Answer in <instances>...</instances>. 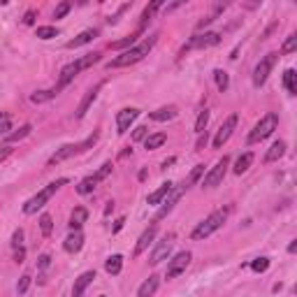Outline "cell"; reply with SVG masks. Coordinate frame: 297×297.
<instances>
[{
    "label": "cell",
    "instance_id": "603a6c76",
    "mask_svg": "<svg viewBox=\"0 0 297 297\" xmlns=\"http://www.w3.org/2000/svg\"><path fill=\"white\" fill-rule=\"evenodd\" d=\"M283 154H286V142H274L272 146H269V151H267V156H265V160L267 163H277L278 158H283Z\"/></svg>",
    "mask_w": 297,
    "mask_h": 297
},
{
    "label": "cell",
    "instance_id": "b9f144b4",
    "mask_svg": "<svg viewBox=\"0 0 297 297\" xmlns=\"http://www.w3.org/2000/svg\"><path fill=\"white\" fill-rule=\"evenodd\" d=\"M297 49V35H290V38L283 42V47H281V54H293Z\"/></svg>",
    "mask_w": 297,
    "mask_h": 297
},
{
    "label": "cell",
    "instance_id": "d6986e66",
    "mask_svg": "<svg viewBox=\"0 0 297 297\" xmlns=\"http://www.w3.org/2000/svg\"><path fill=\"white\" fill-rule=\"evenodd\" d=\"M86 218H88L86 207H75L72 214H70V228H72V230H81V225L86 223Z\"/></svg>",
    "mask_w": 297,
    "mask_h": 297
},
{
    "label": "cell",
    "instance_id": "1f68e13d",
    "mask_svg": "<svg viewBox=\"0 0 297 297\" xmlns=\"http://www.w3.org/2000/svg\"><path fill=\"white\" fill-rule=\"evenodd\" d=\"M225 7H228L225 2H218V5L214 7V12H211L209 17H207V19H202L200 23H198V28H204V26H209V23H211V21H214V19H216L218 14H223V12H225Z\"/></svg>",
    "mask_w": 297,
    "mask_h": 297
},
{
    "label": "cell",
    "instance_id": "9c48e42d",
    "mask_svg": "<svg viewBox=\"0 0 297 297\" xmlns=\"http://www.w3.org/2000/svg\"><path fill=\"white\" fill-rule=\"evenodd\" d=\"M191 253L188 251H181V253H177L170 262H167V278H177L181 272H186V267L191 265Z\"/></svg>",
    "mask_w": 297,
    "mask_h": 297
},
{
    "label": "cell",
    "instance_id": "5bb4252c",
    "mask_svg": "<svg viewBox=\"0 0 297 297\" xmlns=\"http://www.w3.org/2000/svg\"><path fill=\"white\" fill-rule=\"evenodd\" d=\"M156 235H158V225H149V228L139 235V239H137V244H135V258L142 256L144 251L149 249V244L156 239Z\"/></svg>",
    "mask_w": 297,
    "mask_h": 297
},
{
    "label": "cell",
    "instance_id": "8992f818",
    "mask_svg": "<svg viewBox=\"0 0 297 297\" xmlns=\"http://www.w3.org/2000/svg\"><path fill=\"white\" fill-rule=\"evenodd\" d=\"M277 58H278V54H267V56L256 65V70H253V86H262V84L267 81L269 72H272V67L277 63Z\"/></svg>",
    "mask_w": 297,
    "mask_h": 297
},
{
    "label": "cell",
    "instance_id": "8d00e7d4",
    "mask_svg": "<svg viewBox=\"0 0 297 297\" xmlns=\"http://www.w3.org/2000/svg\"><path fill=\"white\" fill-rule=\"evenodd\" d=\"M38 38H40V40L58 38V30L54 28V26H40V28H38Z\"/></svg>",
    "mask_w": 297,
    "mask_h": 297
},
{
    "label": "cell",
    "instance_id": "f6af8a7d",
    "mask_svg": "<svg viewBox=\"0 0 297 297\" xmlns=\"http://www.w3.org/2000/svg\"><path fill=\"white\" fill-rule=\"evenodd\" d=\"M146 128L144 125H139V128H135V133H133V142H139V139H146Z\"/></svg>",
    "mask_w": 297,
    "mask_h": 297
},
{
    "label": "cell",
    "instance_id": "7c38bea8",
    "mask_svg": "<svg viewBox=\"0 0 297 297\" xmlns=\"http://www.w3.org/2000/svg\"><path fill=\"white\" fill-rule=\"evenodd\" d=\"M139 116V109H135V107H125V109H121L119 114H116V133L119 135H125L128 130H130V125H133V121Z\"/></svg>",
    "mask_w": 297,
    "mask_h": 297
},
{
    "label": "cell",
    "instance_id": "9a60e30c",
    "mask_svg": "<svg viewBox=\"0 0 297 297\" xmlns=\"http://www.w3.org/2000/svg\"><path fill=\"white\" fill-rule=\"evenodd\" d=\"M81 246H84V235H81V230H75L72 235H67L65 241H63V249L67 253H77V251H81Z\"/></svg>",
    "mask_w": 297,
    "mask_h": 297
},
{
    "label": "cell",
    "instance_id": "ee69618b",
    "mask_svg": "<svg viewBox=\"0 0 297 297\" xmlns=\"http://www.w3.org/2000/svg\"><path fill=\"white\" fill-rule=\"evenodd\" d=\"M28 288H30V277L28 274H23V277L19 278V283H17V293H19V295H26Z\"/></svg>",
    "mask_w": 297,
    "mask_h": 297
},
{
    "label": "cell",
    "instance_id": "d4e9b609",
    "mask_svg": "<svg viewBox=\"0 0 297 297\" xmlns=\"http://www.w3.org/2000/svg\"><path fill=\"white\" fill-rule=\"evenodd\" d=\"M121 269H123V258H121V256H109V258H107V262H105L107 274L116 277V274H121Z\"/></svg>",
    "mask_w": 297,
    "mask_h": 297
},
{
    "label": "cell",
    "instance_id": "cb8c5ba5",
    "mask_svg": "<svg viewBox=\"0 0 297 297\" xmlns=\"http://www.w3.org/2000/svg\"><path fill=\"white\" fill-rule=\"evenodd\" d=\"M165 142H167V135H165V133H154V135H149V137L144 139V146H146V151H154V149H160Z\"/></svg>",
    "mask_w": 297,
    "mask_h": 297
},
{
    "label": "cell",
    "instance_id": "7dc6e473",
    "mask_svg": "<svg viewBox=\"0 0 297 297\" xmlns=\"http://www.w3.org/2000/svg\"><path fill=\"white\" fill-rule=\"evenodd\" d=\"M49 265H51V256H47V253H44V256H40L38 267H40V269H47Z\"/></svg>",
    "mask_w": 297,
    "mask_h": 297
},
{
    "label": "cell",
    "instance_id": "816d5d0a",
    "mask_svg": "<svg viewBox=\"0 0 297 297\" xmlns=\"http://www.w3.org/2000/svg\"><path fill=\"white\" fill-rule=\"evenodd\" d=\"M204 144H207V130H204V133L200 135V139H198V149H202Z\"/></svg>",
    "mask_w": 297,
    "mask_h": 297
},
{
    "label": "cell",
    "instance_id": "f546056e",
    "mask_svg": "<svg viewBox=\"0 0 297 297\" xmlns=\"http://www.w3.org/2000/svg\"><path fill=\"white\" fill-rule=\"evenodd\" d=\"M96 186H98L96 179H93V177H86L84 181H79L77 193H79V195H88V193H93V191H96Z\"/></svg>",
    "mask_w": 297,
    "mask_h": 297
},
{
    "label": "cell",
    "instance_id": "8fae6325",
    "mask_svg": "<svg viewBox=\"0 0 297 297\" xmlns=\"http://www.w3.org/2000/svg\"><path fill=\"white\" fill-rule=\"evenodd\" d=\"M220 44V33H200V35H195V38L183 47L186 49H209V47H216Z\"/></svg>",
    "mask_w": 297,
    "mask_h": 297
},
{
    "label": "cell",
    "instance_id": "d590c367",
    "mask_svg": "<svg viewBox=\"0 0 297 297\" xmlns=\"http://www.w3.org/2000/svg\"><path fill=\"white\" fill-rule=\"evenodd\" d=\"M202 174H204V165H195V167L191 170V174H188V179L183 181V186H186V188H188V186H193V183L198 181Z\"/></svg>",
    "mask_w": 297,
    "mask_h": 297
},
{
    "label": "cell",
    "instance_id": "9f6ffc18",
    "mask_svg": "<svg viewBox=\"0 0 297 297\" xmlns=\"http://www.w3.org/2000/svg\"><path fill=\"white\" fill-rule=\"evenodd\" d=\"M100 297H105V295H100Z\"/></svg>",
    "mask_w": 297,
    "mask_h": 297
},
{
    "label": "cell",
    "instance_id": "f1b7e54d",
    "mask_svg": "<svg viewBox=\"0 0 297 297\" xmlns=\"http://www.w3.org/2000/svg\"><path fill=\"white\" fill-rule=\"evenodd\" d=\"M214 79H216V86H218L220 93H225V91H228V86H230V77H228V72L216 70V72H214Z\"/></svg>",
    "mask_w": 297,
    "mask_h": 297
},
{
    "label": "cell",
    "instance_id": "5b68a950",
    "mask_svg": "<svg viewBox=\"0 0 297 297\" xmlns=\"http://www.w3.org/2000/svg\"><path fill=\"white\" fill-rule=\"evenodd\" d=\"M228 167H230V158L228 156H223L218 163L211 167L209 172H207V177H204V181H202V186L204 188H216V186H220V181L225 179V172H228Z\"/></svg>",
    "mask_w": 297,
    "mask_h": 297
},
{
    "label": "cell",
    "instance_id": "4dcf8cb0",
    "mask_svg": "<svg viewBox=\"0 0 297 297\" xmlns=\"http://www.w3.org/2000/svg\"><path fill=\"white\" fill-rule=\"evenodd\" d=\"M56 96V91H35L33 96H30V102H35V105H42V102H49L51 98Z\"/></svg>",
    "mask_w": 297,
    "mask_h": 297
},
{
    "label": "cell",
    "instance_id": "44dd1931",
    "mask_svg": "<svg viewBox=\"0 0 297 297\" xmlns=\"http://www.w3.org/2000/svg\"><path fill=\"white\" fill-rule=\"evenodd\" d=\"M177 114H179V109H177L174 105H167V107H160V109L151 112L149 116H151L154 121H158V123H163V121H172Z\"/></svg>",
    "mask_w": 297,
    "mask_h": 297
},
{
    "label": "cell",
    "instance_id": "c3c4849f",
    "mask_svg": "<svg viewBox=\"0 0 297 297\" xmlns=\"http://www.w3.org/2000/svg\"><path fill=\"white\" fill-rule=\"evenodd\" d=\"M10 154H12V146H7V144H5V146H0V163H2Z\"/></svg>",
    "mask_w": 297,
    "mask_h": 297
},
{
    "label": "cell",
    "instance_id": "74e56055",
    "mask_svg": "<svg viewBox=\"0 0 297 297\" xmlns=\"http://www.w3.org/2000/svg\"><path fill=\"white\" fill-rule=\"evenodd\" d=\"M112 167H114V165L109 163V160H107V163H102V165H100V170H98V172L93 174V179H96V181L100 183L102 179H107V177H109V172H112Z\"/></svg>",
    "mask_w": 297,
    "mask_h": 297
},
{
    "label": "cell",
    "instance_id": "e575fe53",
    "mask_svg": "<svg viewBox=\"0 0 297 297\" xmlns=\"http://www.w3.org/2000/svg\"><path fill=\"white\" fill-rule=\"evenodd\" d=\"M135 40H137V33H135V35H128V38H123V40H116V42H112V44H109V49H130L135 44Z\"/></svg>",
    "mask_w": 297,
    "mask_h": 297
},
{
    "label": "cell",
    "instance_id": "52a82bcc",
    "mask_svg": "<svg viewBox=\"0 0 297 297\" xmlns=\"http://www.w3.org/2000/svg\"><path fill=\"white\" fill-rule=\"evenodd\" d=\"M172 244H174V235H165L163 239L156 244V249H154V253H151L149 262L156 267V265H160L163 260H167L170 258V253H172Z\"/></svg>",
    "mask_w": 297,
    "mask_h": 297
},
{
    "label": "cell",
    "instance_id": "7bdbcfd3",
    "mask_svg": "<svg viewBox=\"0 0 297 297\" xmlns=\"http://www.w3.org/2000/svg\"><path fill=\"white\" fill-rule=\"evenodd\" d=\"M7 130H12L10 114H5V112H0V135H7Z\"/></svg>",
    "mask_w": 297,
    "mask_h": 297
},
{
    "label": "cell",
    "instance_id": "6da1fadb",
    "mask_svg": "<svg viewBox=\"0 0 297 297\" xmlns=\"http://www.w3.org/2000/svg\"><path fill=\"white\" fill-rule=\"evenodd\" d=\"M154 42L156 40H146V42H142V44H137V47H130V49H125L121 56H116L114 60H109L107 63V67L109 70H116V67H128V65H135V63H139L149 51H151V47H154Z\"/></svg>",
    "mask_w": 297,
    "mask_h": 297
},
{
    "label": "cell",
    "instance_id": "3957f363",
    "mask_svg": "<svg viewBox=\"0 0 297 297\" xmlns=\"http://www.w3.org/2000/svg\"><path fill=\"white\" fill-rule=\"evenodd\" d=\"M65 183H67V179H58V181H51L47 188H44V191H40L35 198H30V200L23 204V214H28V216H30V214H38V209H42V207H44V204H47V202L51 200L54 195H56L58 188H60V186H65Z\"/></svg>",
    "mask_w": 297,
    "mask_h": 297
},
{
    "label": "cell",
    "instance_id": "2e32d148",
    "mask_svg": "<svg viewBox=\"0 0 297 297\" xmlns=\"http://www.w3.org/2000/svg\"><path fill=\"white\" fill-rule=\"evenodd\" d=\"M93 278H96V272H84V274L75 281V286H72V297H81V295H84V290L93 283Z\"/></svg>",
    "mask_w": 297,
    "mask_h": 297
},
{
    "label": "cell",
    "instance_id": "83f0119b",
    "mask_svg": "<svg viewBox=\"0 0 297 297\" xmlns=\"http://www.w3.org/2000/svg\"><path fill=\"white\" fill-rule=\"evenodd\" d=\"M253 165V154H244L237 158V163H235V174H244V172H249V167Z\"/></svg>",
    "mask_w": 297,
    "mask_h": 297
},
{
    "label": "cell",
    "instance_id": "db71d44e",
    "mask_svg": "<svg viewBox=\"0 0 297 297\" xmlns=\"http://www.w3.org/2000/svg\"><path fill=\"white\" fill-rule=\"evenodd\" d=\"M179 5H181V2H172V5H167V7H165V12H172V10H177Z\"/></svg>",
    "mask_w": 297,
    "mask_h": 297
},
{
    "label": "cell",
    "instance_id": "277c9868",
    "mask_svg": "<svg viewBox=\"0 0 297 297\" xmlns=\"http://www.w3.org/2000/svg\"><path fill=\"white\" fill-rule=\"evenodd\" d=\"M277 125H278V114H274V112L265 114L258 123H256V128L251 130L249 144H258V142H262V139H267L269 135L277 130Z\"/></svg>",
    "mask_w": 297,
    "mask_h": 297
},
{
    "label": "cell",
    "instance_id": "4fadbf2b",
    "mask_svg": "<svg viewBox=\"0 0 297 297\" xmlns=\"http://www.w3.org/2000/svg\"><path fill=\"white\" fill-rule=\"evenodd\" d=\"M105 86V81H98L96 86L91 88V91H88L86 96L81 98V102H79V107H77V112H75V116H77V119H84V116H86V112H88V107L93 105V102H96V98H98V93H100V88Z\"/></svg>",
    "mask_w": 297,
    "mask_h": 297
},
{
    "label": "cell",
    "instance_id": "681fc988",
    "mask_svg": "<svg viewBox=\"0 0 297 297\" xmlns=\"http://www.w3.org/2000/svg\"><path fill=\"white\" fill-rule=\"evenodd\" d=\"M23 258H26V251H23V246H19L14 253V262H23Z\"/></svg>",
    "mask_w": 297,
    "mask_h": 297
},
{
    "label": "cell",
    "instance_id": "4316f807",
    "mask_svg": "<svg viewBox=\"0 0 297 297\" xmlns=\"http://www.w3.org/2000/svg\"><path fill=\"white\" fill-rule=\"evenodd\" d=\"M283 86H286V91L290 96L297 93V72L295 70H286V72H283Z\"/></svg>",
    "mask_w": 297,
    "mask_h": 297
},
{
    "label": "cell",
    "instance_id": "f35d334b",
    "mask_svg": "<svg viewBox=\"0 0 297 297\" xmlns=\"http://www.w3.org/2000/svg\"><path fill=\"white\" fill-rule=\"evenodd\" d=\"M96 142H98V133H93L91 137H86L81 144H77V154H84V151H88V149H91Z\"/></svg>",
    "mask_w": 297,
    "mask_h": 297
},
{
    "label": "cell",
    "instance_id": "ba28073f",
    "mask_svg": "<svg viewBox=\"0 0 297 297\" xmlns=\"http://www.w3.org/2000/svg\"><path fill=\"white\" fill-rule=\"evenodd\" d=\"M186 191H188V188H186V186L181 183V186H177V188H172V191L167 193V195H165V202H160L163 207H160V209H158V214H156V220L165 218V216H167V214L174 209V204L181 200V195H183Z\"/></svg>",
    "mask_w": 297,
    "mask_h": 297
},
{
    "label": "cell",
    "instance_id": "7402d4cb",
    "mask_svg": "<svg viewBox=\"0 0 297 297\" xmlns=\"http://www.w3.org/2000/svg\"><path fill=\"white\" fill-rule=\"evenodd\" d=\"M174 188V183H163V186H160V188H156L154 193H149V198H146V202H149V204H160V202L165 200V195H167V193L172 191Z\"/></svg>",
    "mask_w": 297,
    "mask_h": 297
},
{
    "label": "cell",
    "instance_id": "30bf717a",
    "mask_svg": "<svg viewBox=\"0 0 297 297\" xmlns=\"http://www.w3.org/2000/svg\"><path fill=\"white\" fill-rule=\"evenodd\" d=\"M235 128H237V114H230L225 121H223V125L218 128L216 137H214V149H223V144L230 139V135H232Z\"/></svg>",
    "mask_w": 297,
    "mask_h": 297
},
{
    "label": "cell",
    "instance_id": "e0dca14e",
    "mask_svg": "<svg viewBox=\"0 0 297 297\" xmlns=\"http://www.w3.org/2000/svg\"><path fill=\"white\" fill-rule=\"evenodd\" d=\"M77 154V144H65V146H60L56 154L49 158V165H58L63 163V160H67V158H72V156Z\"/></svg>",
    "mask_w": 297,
    "mask_h": 297
},
{
    "label": "cell",
    "instance_id": "836d02e7",
    "mask_svg": "<svg viewBox=\"0 0 297 297\" xmlns=\"http://www.w3.org/2000/svg\"><path fill=\"white\" fill-rule=\"evenodd\" d=\"M40 230H42V235H44V237H49V235H51V230H54V220H51V216H49V214H42V216H40Z\"/></svg>",
    "mask_w": 297,
    "mask_h": 297
},
{
    "label": "cell",
    "instance_id": "ffe728a7",
    "mask_svg": "<svg viewBox=\"0 0 297 297\" xmlns=\"http://www.w3.org/2000/svg\"><path fill=\"white\" fill-rule=\"evenodd\" d=\"M98 38V30H84V33H79L75 40H70L67 42V49H79V47H84V44H88V42H93V40Z\"/></svg>",
    "mask_w": 297,
    "mask_h": 297
},
{
    "label": "cell",
    "instance_id": "d6a6232c",
    "mask_svg": "<svg viewBox=\"0 0 297 297\" xmlns=\"http://www.w3.org/2000/svg\"><path fill=\"white\" fill-rule=\"evenodd\" d=\"M207 123H209V112L207 109H202L200 114H198V121H195V133L202 135L207 130Z\"/></svg>",
    "mask_w": 297,
    "mask_h": 297
},
{
    "label": "cell",
    "instance_id": "60d3db41",
    "mask_svg": "<svg viewBox=\"0 0 297 297\" xmlns=\"http://www.w3.org/2000/svg\"><path fill=\"white\" fill-rule=\"evenodd\" d=\"M70 7H72V2H70V0H63V2L56 7V12H54V19H63L67 12H70Z\"/></svg>",
    "mask_w": 297,
    "mask_h": 297
},
{
    "label": "cell",
    "instance_id": "f907efd6",
    "mask_svg": "<svg viewBox=\"0 0 297 297\" xmlns=\"http://www.w3.org/2000/svg\"><path fill=\"white\" fill-rule=\"evenodd\" d=\"M33 21H35V12H33V10L26 12V17H23V23H26V26H33Z\"/></svg>",
    "mask_w": 297,
    "mask_h": 297
},
{
    "label": "cell",
    "instance_id": "484cf974",
    "mask_svg": "<svg viewBox=\"0 0 297 297\" xmlns=\"http://www.w3.org/2000/svg\"><path fill=\"white\" fill-rule=\"evenodd\" d=\"M30 130H33V125L26 123V125H21L19 130H14V133H7V135H5V142H7V146H10L12 142H21L23 137H28Z\"/></svg>",
    "mask_w": 297,
    "mask_h": 297
},
{
    "label": "cell",
    "instance_id": "f5cc1de1",
    "mask_svg": "<svg viewBox=\"0 0 297 297\" xmlns=\"http://www.w3.org/2000/svg\"><path fill=\"white\" fill-rule=\"evenodd\" d=\"M123 223H125V218H119V220H116V225H114V230H112V232H119L121 228H123Z\"/></svg>",
    "mask_w": 297,
    "mask_h": 297
},
{
    "label": "cell",
    "instance_id": "11a10c76",
    "mask_svg": "<svg viewBox=\"0 0 297 297\" xmlns=\"http://www.w3.org/2000/svg\"><path fill=\"white\" fill-rule=\"evenodd\" d=\"M297 251V241H290V246H288V253H295Z\"/></svg>",
    "mask_w": 297,
    "mask_h": 297
},
{
    "label": "cell",
    "instance_id": "ac0fdd59",
    "mask_svg": "<svg viewBox=\"0 0 297 297\" xmlns=\"http://www.w3.org/2000/svg\"><path fill=\"white\" fill-rule=\"evenodd\" d=\"M158 286H160V278L156 277V274H151V277H149L142 286H139V290H137V297H154L156 290H158Z\"/></svg>",
    "mask_w": 297,
    "mask_h": 297
},
{
    "label": "cell",
    "instance_id": "bcb514c9",
    "mask_svg": "<svg viewBox=\"0 0 297 297\" xmlns=\"http://www.w3.org/2000/svg\"><path fill=\"white\" fill-rule=\"evenodd\" d=\"M21 241H23V230H17L12 235V244H14V249H19Z\"/></svg>",
    "mask_w": 297,
    "mask_h": 297
},
{
    "label": "cell",
    "instance_id": "7a4b0ae2",
    "mask_svg": "<svg viewBox=\"0 0 297 297\" xmlns=\"http://www.w3.org/2000/svg\"><path fill=\"white\" fill-rule=\"evenodd\" d=\"M228 214H230V207H225V209H218V211H214V214H209L207 218L202 220L200 225L193 230V239H207L209 235H214V232L218 230L220 225L225 223V218H228Z\"/></svg>",
    "mask_w": 297,
    "mask_h": 297
},
{
    "label": "cell",
    "instance_id": "ab89813d",
    "mask_svg": "<svg viewBox=\"0 0 297 297\" xmlns=\"http://www.w3.org/2000/svg\"><path fill=\"white\" fill-rule=\"evenodd\" d=\"M251 269L262 274V272H267V269H269V260L267 258H256L253 262H251Z\"/></svg>",
    "mask_w": 297,
    "mask_h": 297
}]
</instances>
